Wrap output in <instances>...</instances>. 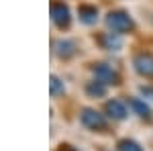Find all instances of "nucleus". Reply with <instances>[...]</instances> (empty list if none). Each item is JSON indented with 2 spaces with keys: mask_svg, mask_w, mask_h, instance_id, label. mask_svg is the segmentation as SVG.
<instances>
[{
  "mask_svg": "<svg viewBox=\"0 0 153 151\" xmlns=\"http://www.w3.org/2000/svg\"><path fill=\"white\" fill-rule=\"evenodd\" d=\"M141 94L145 96V98H151V100H153V88H149V86H143Z\"/></svg>",
  "mask_w": 153,
  "mask_h": 151,
  "instance_id": "nucleus-14",
  "label": "nucleus"
},
{
  "mask_svg": "<svg viewBox=\"0 0 153 151\" xmlns=\"http://www.w3.org/2000/svg\"><path fill=\"white\" fill-rule=\"evenodd\" d=\"M131 108H133V110H135L139 116H149V112H151V110H149V106L145 104L143 100H139V98L131 100Z\"/></svg>",
  "mask_w": 153,
  "mask_h": 151,
  "instance_id": "nucleus-11",
  "label": "nucleus"
},
{
  "mask_svg": "<svg viewBox=\"0 0 153 151\" xmlns=\"http://www.w3.org/2000/svg\"><path fill=\"white\" fill-rule=\"evenodd\" d=\"M55 53H57L59 57H71L76 53V43L74 41H68V39L57 41L55 43Z\"/></svg>",
  "mask_w": 153,
  "mask_h": 151,
  "instance_id": "nucleus-8",
  "label": "nucleus"
},
{
  "mask_svg": "<svg viewBox=\"0 0 153 151\" xmlns=\"http://www.w3.org/2000/svg\"><path fill=\"white\" fill-rule=\"evenodd\" d=\"M51 19H53V23L57 25L59 29L68 27V25H70V8H68L63 2L51 4Z\"/></svg>",
  "mask_w": 153,
  "mask_h": 151,
  "instance_id": "nucleus-3",
  "label": "nucleus"
},
{
  "mask_svg": "<svg viewBox=\"0 0 153 151\" xmlns=\"http://www.w3.org/2000/svg\"><path fill=\"white\" fill-rule=\"evenodd\" d=\"M78 16H80V21L86 25H92L98 21V8L96 6H90V4H82L80 8H78Z\"/></svg>",
  "mask_w": 153,
  "mask_h": 151,
  "instance_id": "nucleus-6",
  "label": "nucleus"
},
{
  "mask_svg": "<svg viewBox=\"0 0 153 151\" xmlns=\"http://www.w3.org/2000/svg\"><path fill=\"white\" fill-rule=\"evenodd\" d=\"M94 76H96V80H100L102 84H118V74L112 70L110 65H106V63L96 65Z\"/></svg>",
  "mask_w": 153,
  "mask_h": 151,
  "instance_id": "nucleus-4",
  "label": "nucleus"
},
{
  "mask_svg": "<svg viewBox=\"0 0 153 151\" xmlns=\"http://www.w3.org/2000/svg\"><path fill=\"white\" fill-rule=\"evenodd\" d=\"M49 86H51V96H59V94H63V82L59 80L57 76H51Z\"/></svg>",
  "mask_w": 153,
  "mask_h": 151,
  "instance_id": "nucleus-13",
  "label": "nucleus"
},
{
  "mask_svg": "<svg viewBox=\"0 0 153 151\" xmlns=\"http://www.w3.org/2000/svg\"><path fill=\"white\" fill-rule=\"evenodd\" d=\"M80 121H82L84 127L92 129V131H102L106 127V121L100 112H96L94 108H84L82 115H80Z\"/></svg>",
  "mask_w": 153,
  "mask_h": 151,
  "instance_id": "nucleus-2",
  "label": "nucleus"
},
{
  "mask_svg": "<svg viewBox=\"0 0 153 151\" xmlns=\"http://www.w3.org/2000/svg\"><path fill=\"white\" fill-rule=\"evenodd\" d=\"M86 92H88V96H92V98H100V96H104V94H106V86H104V84H102L100 80L88 82V86H86Z\"/></svg>",
  "mask_w": 153,
  "mask_h": 151,
  "instance_id": "nucleus-9",
  "label": "nucleus"
},
{
  "mask_svg": "<svg viewBox=\"0 0 153 151\" xmlns=\"http://www.w3.org/2000/svg\"><path fill=\"white\" fill-rule=\"evenodd\" d=\"M118 151H143V147L137 143V141H131V139H120L117 145Z\"/></svg>",
  "mask_w": 153,
  "mask_h": 151,
  "instance_id": "nucleus-10",
  "label": "nucleus"
},
{
  "mask_svg": "<svg viewBox=\"0 0 153 151\" xmlns=\"http://www.w3.org/2000/svg\"><path fill=\"white\" fill-rule=\"evenodd\" d=\"M106 25L114 33H127V31L133 29V19H131L127 12L112 10V12H108V16H106Z\"/></svg>",
  "mask_w": 153,
  "mask_h": 151,
  "instance_id": "nucleus-1",
  "label": "nucleus"
},
{
  "mask_svg": "<svg viewBox=\"0 0 153 151\" xmlns=\"http://www.w3.org/2000/svg\"><path fill=\"white\" fill-rule=\"evenodd\" d=\"M102 45L106 47V49H118L120 47V39L118 37H114L112 33H106V35H102Z\"/></svg>",
  "mask_w": 153,
  "mask_h": 151,
  "instance_id": "nucleus-12",
  "label": "nucleus"
},
{
  "mask_svg": "<svg viewBox=\"0 0 153 151\" xmlns=\"http://www.w3.org/2000/svg\"><path fill=\"white\" fill-rule=\"evenodd\" d=\"M106 112L112 118H117V121H123L127 116V106L120 100H110V102H106Z\"/></svg>",
  "mask_w": 153,
  "mask_h": 151,
  "instance_id": "nucleus-7",
  "label": "nucleus"
},
{
  "mask_svg": "<svg viewBox=\"0 0 153 151\" xmlns=\"http://www.w3.org/2000/svg\"><path fill=\"white\" fill-rule=\"evenodd\" d=\"M59 151H76V149H71V145H61Z\"/></svg>",
  "mask_w": 153,
  "mask_h": 151,
  "instance_id": "nucleus-15",
  "label": "nucleus"
},
{
  "mask_svg": "<svg viewBox=\"0 0 153 151\" xmlns=\"http://www.w3.org/2000/svg\"><path fill=\"white\" fill-rule=\"evenodd\" d=\"M135 70L139 71L141 76H153V55L149 53H139L137 57L133 59Z\"/></svg>",
  "mask_w": 153,
  "mask_h": 151,
  "instance_id": "nucleus-5",
  "label": "nucleus"
}]
</instances>
